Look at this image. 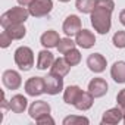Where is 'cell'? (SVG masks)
I'll return each instance as SVG.
<instances>
[{
    "label": "cell",
    "mask_w": 125,
    "mask_h": 125,
    "mask_svg": "<svg viewBox=\"0 0 125 125\" xmlns=\"http://www.w3.org/2000/svg\"><path fill=\"white\" fill-rule=\"evenodd\" d=\"M115 8L113 0H97L96 8L91 12V25L99 34H107L110 30V15Z\"/></svg>",
    "instance_id": "6da1fadb"
},
{
    "label": "cell",
    "mask_w": 125,
    "mask_h": 125,
    "mask_svg": "<svg viewBox=\"0 0 125 125\" xmlns=\"http://www.w3.org/2000/svg\"><path fill=\"white\" fill-rule=\"evenodd\" d=\"M30 10H27L25 8H12L9 9L8 12H5L0 18V24H2L3 28H8L10 25H15V24H22L28 19L30 16Z\"/></svg>",
    "instance_id": "7a4b0ae2"
},
{
    "label": "cell",
    "mask_w": 125,
    "mask_h": 125,
    "mask_svg": "<svg viewBox=\"0 0 125 125\" xmlns=\"http://www.w3.org/2000/svg\"><path fill=\"white\" fill-rule=\"evenodd\" d=\"M15 62L22 71H30L34 66V53L30 47L21 46L15 50Z\"/></svg>",
    "instance_id": "3957f363"
},
{
    "label": "cell",
    "mask_w": 125,
    "mask_h": 125,
    "mask_svg": "<svg viewBox=\"0 0 125 125\" xmlns=\"http://www.w3.org/2000/svg\"><path fill=\"white\" fill-rule=\"evenodd\" d=\"M63 90V77H59L54 74H49L47 77H44V91L47 94H59Z\"/></svg>",
    "instance_id": "277c9868"
},
{
    "label": "cell",
    "mask_w": 125,
    "mask_h": 125,
    "mask_svg": "<svg viewBox=\"0 0 125 125\" xmlns=\"http://www.w3.org/2000/svg\"><path fill=\"white\" fill-rule=\"evenodd\" d=\"M53 8V2L52 0H34L30 6V13L35 18H41V16H46L50 13Z\"/></svg>",
    "instance_id": "5b68a950"
},
{
    "label": "cell",
    "mask_w": 125,
    "mask_h": 125,
    "mask_svg": "<svg viewBox=\"0 0 125 125\" xmlns=\"http://www.w3.org/2000/svg\"><path fill=\"white\" fill-rule=\"evenodd\" d=\"M25 93L28 96H32V97L46 93L44 91V78H41V77H32V78H30L25 83Z\"/></svg>",
    "instance_id": "8992f818"
},
{
    "label": "cell",
    "mask_w": 125,
    "mask_h": 125,
    "mask_svg": "<svg viewBox=\"0 0 125 125\" xmlns=\"http://www.w3.org/2000/svg\"><path fill=\"white\" fill-rule=\"evenodd\" d=\"M2 80H3V84H5V87H6L8 90H18V88L21 87V84H22L21 75H19L16 71H13V69L5 71Z\"/></svg>",
    "instance_id": "52a82bcc"
},
{
    "label": "cell",
    "mask_w": 125,
    "mask_h": 125,
    "mask_svg": "<svg viewBox=\"0 0 125 125\" xmlns=\"http://www.w3.org/2000/svg\"><path fill=\"white\" fill-rule=\"evenodd\" d=\"M87 66L90 71L100 74L106 69V59L100 54V53H93L87 57Z\"/></svg>",
    "instance_id": "ba28073f"
},
{
    "label": "cell",
    "mask_w": 125,
    "mask_h": 125,
    "mask_svg": "<svg viewBox=\"0 0 125 125\" xmlns=\"http://www.w3.org/2000/svg\"><path fill=\"white\" fill-rule=\"evenodd\" d=\"M81 31V19L77 15H69L63 22V32L68 37L77 35Z\"/></svg>",
    "instance_id": "9c48e42d"
},
{
    "label": "cell",
    "mask_w": 125,
    "mask_h": 125,
    "mask_svg": "<svg viewBox=\"0 0 125 125\" xmlns=\"http://www.w3.org/2000/svg\"><path fill=\"white\" fill-rule=\"evenodd\" d=\"M44 115H50V104L44 100H38V102H34L31 106H30V116L32 119H38Z\"/></svg>",
    "instance_id": "30bf717a"
},
{
    "label": "cell",
    "mask_w": 125,
    "mask_h": 125,
    "mask_svg": "<svg viewBox=\"0 0 125 125\" xmlns=\"http://www.w3.org/2000/svg\"><path fill=\"white\" fill-rule=\"evenodd\" d=\"M88 91L93 97H103L107 93V83L103 78H93L88 84Z\"/></svg>",
    "instance_id": "8fae6325"
},
{
    "label": "cell",
    "mask_w": 125,
    "mask_h": 125,
    "mask_svg": "<svg viewBox=\"0 0 125 125\" xmlns=\"http://www.w3.org/2000/svg\"><path fill=\"white\" fill-rule=\"evenodd\" d=\"M75 43L83 47V49H90L96 44V37L91 31L88 30H81L78 34H77V38H75Z\"/></svg>",
    "instance_id": "7c38bea8"
},
{
    "label": "cell",
    "mask_w": 125,
    "mask_h": 125,
    "mask_svg": "<svg viewBox=\"0 0 125 125\" xmlns=\"http://www.w3.org/2000/svg\"><path fill=\"white\" fill-rule=\"evenodd\" d=\"M69 69H71V65L68 63V60L65 57H59L53 62L50 72L54 75H59V77H65V75H68Z\"/></svg>",
    "instance_id": "4fadbf2b"
},
{
    "label": "cell",
    "mask_w": 125,
    "mask_h": 125,
    "mask_svg": "<svg viewBox=\"0 0 125 125\" xmlns=\"http://www.w3.org/2000/svg\"><path fill=\"white\" fill-rule=\"evenodd\" d=\"M122 119H124V112L118 106V107H113V109H109L107 112H104V115L102 118V124H118Z\"/></svg>",
    "instance_id": "5bb4252c"
},
{
    "label": "cell",
    "mask_w": 125,
    "mask_h": 125,
    "mask_svg": "<svg viewBox=\"0 0 125 125\" xmlns=\"http://www.w3.org/2000/svg\"><path fill=\"white\" fill-rule=\"evenodd\" d=\"M110 75H112L115 83L124 84L125 83V62H122V60L115 62L112 69H110Z\"/></svg>",
    "instance_id": "9a60e30c"
},
{
    "label": "cell",
    "mask_w": 125,
    "mask_h": 125,
    "mask_svg": "<svg viewBox=\"0 0 125 125\" xmlns=\"http://www.w3.org/2000/svg\"><path fill=\"white\" fill-rule=\"evenodd\" d=\"M40 40H41V44H43L44 47L52 49V47H57V44H59V41H60V37H59V34H57L56 31L49 30V31H46V32L41 35Z\"/></svg>",
    "instance_id": "2e32d148"
},
{
    "label": "cell",
    "mask_w": 125,
    "mask_h": 125,
    "mask_svg": "<svg viewBox=\"0 0 125 125\" xmlns=\"http://www.w3.org/2000/svg\"><path fill=\"white\" fill-rule=\"evenodd\" d=\"M27 104H28V100L22 96V94H16L10 99L9 102V109L15 113H22L25 109H27Z\"/></svg>",
    "instance_id": "e0dca14e"
},
{
    "label": "cell",
    "mask_w": 125,
    "mask_h": 125,
    "mask_svg": "<svg viewBox=\"0 0 125 125\" xmlns=\"http://www.w3.org/2000/svg\"><path fill=\"white\" fill-rule=\"evenodd\" d=\"M53 62H54L53 54L50 52H47V50H41L38 53V59H37V68L41 69V71H44L47 68H52Z\"/></svg>",
    "instance_id": "ac0fdd59"
},
{
    "label": "cell",
    "mask_w": 125,
    "mask_h": 125,
    "mask_svg": "<svg viewBox=\"0 0 125 125\" xmlns=\"http://www.w3.org/2000/svg\"><path fill=\"white\" fill-rule=\"evenodd\" d=\"M93 99H94V97H93V94H91L90 91H83L74 106H75L78 110H87V109H90V107L93 106Z\"/></svg>",
    "instance_id": "d6986e66"
},
{
    "label": "cell",
    "mask_w": 125,
    "mask_h": 125,
    "mask_svg": "<svg viewBox=\"0 0 125 125\" xmlns=\"http://www.w3.org/2000/svg\"><path fill=\"white\" fill-rule=\"evenodd\" d=\"M81 93H83V90L78 85H69L65 90V93H63V100L68 104H75V102L78 100V97H80Z\"/></svg>",
    "instance_id": "ffe728a7"
},
{
    "label": "cell",
    "mask_w": 125,
    "mask_h": 125,
    "mask_svg": "<svg viewBox=\"0 0 125 125\" xmlns=\"http://www.w3.org/2000/svg\"><path fill=\"white\" fill-rule=\"evenodd\" d=\"M5 31L12 37V40H21L22 37H25L27 34V30L22 24H15V25H10L8 28H5Z\"/></svg>",
    "instance_id": "44dd1931"
},
{
    "label": "cell",
    "mask_w": 125,
    "mask_h": 125,
    "mask_svg": "<svg viewBox=\"0 0 125 125\" xmlns=\"http://www.w3.org/2000/svg\"><path fill=\"white\" fill-rule=\"evenodd\" d=\"M97 0H77V9L83 13H91L96 8Z\"/></svg>",
    "instance_id": "7402d4cb"
},
{
    "label": "cell",
    "mask_w": 125,
    "mask_h": 125,
    "mask_svg": "<svg viewBox=\"0 0 125 125\" xmlns=\"http://www.w3.org/2000/svg\"><path fill=\"white\" fill-rule=\"evenodd\" d=\"M75 44H77V43H74L69 37H68V38H60V41H59V44H57V50H59V53L65 54L66 52L75 49Z\"/></svg>",
    "instance_id": "603a6c76"
},
{
    "label": "cell",
    "mask_w": 125,
    "mask_h": 125,
    "mask_svg": "<svg viewBox=\"0 0 125 125\" xmlns=\"http://www.w3.org/2000/svg\"><path fill=\"white\" fill-rule=\"evenodd\" d=\"M65 59L68 60V63L71 66H75V65L80 63V60H81V53L77 49H72V50H69V52L65 53Z\"/></svg>",
    "instance_id": "cb8c5ba5"
},
{
    "label": "cell",
    "mask_w": 125,
    "mask_h": 125,
    "mask_svg": "<svg viewBox=\"0 0 125 125\" xmlns=\"http://www.w3.org/2000/svg\"><path fill=\"white\" fill-rule=\"evenodd\" d=\"M112 41H113V46H115V47L124 49V47H125V31H118V32H115Z\"/></svg>",
    "instance_id": "d4e9b609"
},
{
    "label": "cell",
    "mask_w": 125,
    "mask_h": 125,
    "mask_svg": "<svg viewBox=\"0 0 125 125\" xmlns=\"http://www.w3.org/2000/svg\"><path fill=\"white\" fill-rule=\"evenodd\" d=\"M90 121L84 116H68L63 119V125H75V124H88Z\"/></svg>",
    "instance_id": "484cf974"
},
{
    "label": "cell",
    "mask_w": 125,
    "mask_h": 125,
    "mask_svg": "<svg viewBox=\"0 0 125 125\" xmlns=\"http://www.w3.org/2000/svg\"><path fill=\"white\" fill-rule=\"evenodd\" d=\"M10 43H12V37H10L6 31H3L2 35H0V46H2L3 49H6Z\"/></svg>",
    "instance_id": "4316f807"
},
{
    "label": "cell",
    "mask_w": 125,
    "mask_h": 125,
    "mask_svg": "<svg viewBox=\"0 0 125 125\" xmlns=\"http://www.w3.org/2000/svg\"><path fill=\"white\" fill-rule=\"evenodd\" d=\"M116 102H118V106L122 109V112L125 113V88L124 90H121L119 93H118V96H116Z\"/></svg>",
    "instance_id": "83f0119b"
},
{
    "label": "cell",
    "mask_w": 125,
    "mask_h": 125,
    "mask_svg": "<svg viewBox=\"0 0 125 125\" xmlns=\"http://www.w3.org/2000/svg\"><path fill=\"white\" fill-rule=\"evenodd\" d=\"M35 122H37V124H50V125H53V124H54V121H53V118H52L50 115H44V116L38 118Z\"/></svg>",
    "instance_id": "f1b7e54d"
},
{
    "label": "cell",
    "mask_w": 125,
    "mask_h": 125,
    "mask_svg": "<svg viewBox=\"0 0 125 125\" xmlns=\"http://www.w3.org/2000/svg\"><path fill=\"white\" fill-rule=\"evenodd\" d=\"M32 2H34V0H18V3L21 6H24V8H30Z\"/></svg>",
    "instance_id": "f546056e"
},
{
    "label": "cell",
    "mask_w": 125,
    "mask_h": 125,
    "mask_svg": "<svg viewBox=\"0 0 125 125\" xmlns=\"http://www.w3.org/2000/svg\"><path fill=\"white\" fill-rule=\"evenodd\" d=\"M119 21H121V24L125 27V9H124V10L119 13Z\"/></svg>",
    "instance_id": "4dcf8cb0"
},
{
    "label": "cell",
    "mask_w": 125,
    "mask_h": 125,
    "mask_svg": "<svg viewBox=\"0 0 125 125\" xmlns=\"http://www.w3.org/2000/svg\"><path fill=\"white\" fill-rule=\"evenodd\" d=\"M59 2H69V0H59Z\"/></svg>",
    "instance_id": "1f68e13d"
},
{
    "label": "cell",
    "mask_w": 125,
    "mask_h": 125,
    "mask_svg": "<svg viewBox=\"0 0 125 125\" xmlns=\"http://www.w3.org/2000/svg\"><path fill=\"white\" fill-rule=\"evenodd\" d=\"M122 121H124V124H125V113H124V119H122Z\"/></svg>",
    "instance_id": "d6a6232c"
}]
</instances>
